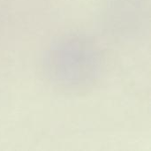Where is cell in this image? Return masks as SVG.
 <instances>
[{
  "instance_id": "obj_1",
  "label": "cell",
  "mask_w": 151,
  "mask_h": 151,
  "mask_svg": "<svg viewBox=\"0 0 151 151\" xmlns=\"http://www.w3.org/2000/svg\"><path fill=\"white\" fill-rule=\"evenodd\" d=\"M104 67L99 44L90 35L80 32L65 33L53 39L42 58L46 79L65 89L94 85L101 78Z\"/></svg>"
},
{
  "instance_id": "obj_2",
  "label": "cell",
  "mask_w": 151,
  "mask_h": 151,
  "mask_svg": "<svg viewBox=\"0 0 151 151\" xmlns=\"http://www.w3.org/2000/svg\"><path fill=\"white\" fill-rule=\"evenodd\" d=\"M150 0H103L98 23L109 36L120 41L142 38L150 27Z\"/></svg>"
}]
</instances>
